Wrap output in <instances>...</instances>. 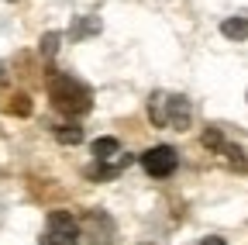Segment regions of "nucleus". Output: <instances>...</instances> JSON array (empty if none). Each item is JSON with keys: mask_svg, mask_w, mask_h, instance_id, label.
<instances>
[{"mask_svg": "<svg viewBox=\"0 0 248 245\" xmlns=\"http://www.w3.org/2000/svg\"><path fill=\"white\" fill-rule=\"evenodd\" d=\"M117 152H121V142H117V138H110V135L93 142V159H97V163H104V159H114Z\"/></svg>", "mask_w": 248, "mask_h": 245, "instance_id": "6e6552de", "label": "nucleus"}, {"mask_svg": "<svg viewBox=\"0 0 248 245\" xmlns=\"http://www.w3.org/2000/svg\"><path fill=\"white\" fill-rule=\"evenodd\" d=\"M55 138H59L62 145H79V142H83V128H79V125H59V128H55Z\"/></svg>", "mask_w": 248, "mask_h": 245, "instance_id": "9b49d317", "label": "nucleus"}, {"mask_svg": "<svg viewBox=\"0 0 248 245\" xmlns=\"http://www.w3.org/2000/svg\"><path fill=\"white\" fill-rule=\"evenodd\" d=\"M97 32H100V21L97 17H76L73 28H69L73 38H90V35H97Z\"/></svg>", "mask_w": 248, "mask_h": 245, "instance_id": "1a4fd4ad", "label": "nucleus"}, {"mask_svg": "<svg viewBox=\"0 0 248 245\" xmlns=\"http://www.w3.org/2000/svg\"><path fill=\"white\" fill-rule=\"evenodd\" d=\"M221 35L224 38H231V42H245L248 38V17H228L224 24H221Z\"/></svg>", "mask_w": 248, "mask_h": 245, "instance_id": "0eeeda50", "label": "nucleus"}, {"mask_svg": "<svg viewBox=\"0 0 248 245\" xmlns=\"http://www.w3.org/2000/svg\"><path fill=\"white\" fill-rule=\"evenodd\" d=\"M200 245H224V238H203Z\"/></svg>", "mask_w": 248, "mask_h": 245, "instance_id": "4468645a", "label": "nucleus"}, {"mask_svg": "<svg viewBox=\"0 0 248 245\" xmlns=\"http://www.w3.org/2000/svg\"><path fill=\"white\" fill-rule=\"evenodd\" d=\"M4 111L14 114V117H28V114H31V97H28V94H14V97L4 104Z\"/></svg>", "mask_w": 248, "mask_h": 245, "instance_id": "9d476101", "label": "nucleus"}, {"mask_svg": "<svg viewBox=\"0 0 248 245\" xmlns=\"http://www.w3.org/2000/svg\"><path fill=\"white\" fill-rule=\"evenodd\" d=\"M141 166H145L148 176L166 180V176H172L176 166H179V152H176L172 145H152L148 152H141Z\"/></svg>", "mask_w": 248, "mask_h": 245, "instance_id": "7ed1b4c3", "label": "nucleus"}, {"mask_svg": "<svg viewBox=\"0 0 248 245\" xmlns=\"http://www.w3.org/2000/svg\"><path fill=\"white\" fill-rule=\"evenodd\" d=\"M45 86H48V100H52L62 114H69V117H83V114L93 107V94H90V86H86V83H79L76 76L52 73Z\"/></svg>", "mask_w": 248, "mask_h": 245, "instance_id": "f257e3e1", "label": "nucleus"}, {"mask_svg": "<svg viewBox=\"0 0 248 245\" xmlns=\"http://www.w3.org/2000/svg\"><path fill=\"white\" fill-rule=\"evenodd\" d=\"M59 42H62V35H59V32H45V35H42V45H38V49H42V55H45V59H52V55L59 52Z\"/></svg>", "mask_w": 248, "mask_h": 245, "instance_id": "f8f14e48", "label": "nucleus"}, {"mask_svg": "<svg viewBox=\"0 0 248 245\" xmlns=\"http://www.w3.org/2000/svg\"><path fill=\"white\" fill-rule=\"evenodd\" d=\"M203 145H207V148H221V152H224V145H228V142H224V135H221V131H214V128H210V131H203Z\"/></svg>", "mask_w": 248, "mask_h": 245, "instance_id": "ddd939ff", "label": "nucleus"}, {"mask_svg": "<svg viewBox=\"0 0 248 245\" xmlns=\"http://www.w3.org/2000/svg\"><path fill=\"white\" fill-rule=\"evenodd\" d=\"M79 225L69 211H52L48 214V225H45V235L38 238V245H76L79 242Z\"/></svg>", "mask_w": 248, "mask_h": 245, "instance_id": "f03ea898", "label": "nucleus"}, {"mask_svg": "<svg viewBox=\"0 0 248 245\" xmlns=\"http://www.w3.org/2000/svg\"><path fill=\"white\" fill-rule=\"evenodd\" d=\"M190 117H193L190 100H186V97H179V94H169V128L186 131V128H190Z\"/></svg>", "mask_w": 248, "mask_h": 245, "instance_id": "39448f33", "label": "nucleus"}, {"mask_svg": "<svg viewBox=\"0 0 248 245\" xmlns=\"http://www.w3.org/2000/svg\"><path fill=\"white\" fill-rule=\"evenodd\" d=\"M83 235L90 238V245H117V228L104 211H90L83 218Z\"/></svg>", "mask_w": 248, "mask_h": 245, "instance_id": "20e7f679", "label": "nucleus"}, {"mask_svg": "<svg viewBox=\"0 0 248 245\" xmlns=\"http://www.w3.org/2000/svg\"><path fill=\"white\" fill-rule=\"evenodd\" d=\"M148 121L155 128H169V94L155 90V94L148 97Z\"/></svg>", "mask_w": 248, "mask_h": 245, "instance_id": "423d86ee", "label": "nucleus"}]
</instances>
